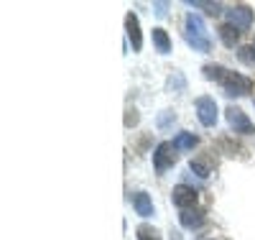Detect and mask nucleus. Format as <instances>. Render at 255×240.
<instances>
[{"label":"nucleus","instance_id":"nucleus-7","mask_svg":"<svg viewBox=\"0 0 255 240\" xmlns=\"http://www.w3.org/2000/svg\"><path fill=\"white\" fill-rule=\"evenodd\" d=\"M197 200H199L197 189H191V187H186V184L174 187V205H176V207H181V212H184V210H189V207H194V205H197Z\"/></svg>","mask_w":255,"mask_h":240},{"label":"nucleus","instance_id":"nucleus-14","mask_svg":"<svg viewBox=\"0 0 255 240\" xmlns=\"http://www.w3.org/2000/svg\"><path fill=\"white\" fill-rule=\"evenodd\" d=\"M174 146L179 148V151H191L197 146V136L194 133H179L176 138H174Z\"/></svg>","mask_w":255,"mask_h":240},{"label":"nucleus","instance_id":"nucleus-10","mask_svg":"<svg viewBox=\"0 0 255 240\" xmlns=\"http://www.w3.org/2000/svg\"><path fill=\"white\" fill-rule=\"evenodd\" d=\"M133 205H135V212H138L140 217H151V215H153V202H151V197H148L145 192H138V194H135Z\"/></svg>","mask_w":255,"mask_h":240},{"label":"nucleus","instance_id":"nucleus-4","mask_svg":"<svg viewBox=\"0 0 255 240\" xmlns=\"http://www.w3.org/2000/svg\"><path fill=\"white\" fill-rule=\"evenodd\" d=\"M176 146L174 143H161L158 148H156V154H153V166H156V171L161 174V171H166L168 166H174L176 164Z\"/></svg>","mask_w":255,"mask_h":240},{"label":"nucleus","instance_id":"nucleus-13","mask_svg":"<svg viewBox=\"0 0 255 240\" xmlns=\"http://www.w3.org/2000/svg\"><path fill=\"white\" fill-rule=\"evenodd\" d=\"M238 36H240V31H238L235 26H230V23H225V26L220 28V38H222L225 46H235V43H238Z\"/></svg>","mask_w":255,"mask_h":240},{"label":"nucleus","instance_id":"nucleus-15","mask_svg":"<svg viewBox=\"0 0 255 240\" xmlns=\"http://www.w3.org/2000/svg\"><path fill=\"white\" fill-rule=\"evenodd\" d=\"M138 240H161V233L151 225H140L138 228Z\"/></svg>","mask_w":255,"mask_h":240},{"label":"nucleus","instance_id":"nucleus-16","mask_svg":"<svg viewBox=\"0 0 255 240\" xmlns=\"http://www.w3.org/2000/svg\"><path fill=\"white\" fill-rule=\"evenodd\" d=\"M186 5H191V8H207V13L209 15H217L220 13V3H202V0H186Z\"/></svg>","mask_w":255,"mask_h":240},{"label":"nucleus","instance_id":"nucleus-9","mask_svg":"<svg viewBox=\"0 0 255 240\" xmlns=\"http://www.w3.org/2000/svg\"><path fill=\"white\" fill-rule=\"evenodd\" d=\"M212 169H215V159H212L209 154H204V156H199V159L191 161V171L199 174V177H209Z\"/></svg>","mask_w":255,"mask_h":240},{"label":"nucleus","instance_id":"nucleus-20","mask_svg":"<svg viewBox=\"0 0 255 240\" xmlns=\"http://www.w3.org/2000/svg\"><path fill=\"white\" fill-rule=\"evenodd\" d=\"M171 115H174V113H171ZM171 115H163V118H161V128H166V125H168V120H171Z\"/></svg>","mask_w":255,"mask_h":240},{"label":"nucleus","instance_id":"nucleus-17","mask_svg":"<svg viewBox=\"0 0 255 240\" xmlns=\"http://www.w3.org/2000/svg\"><path fill=\"white\" fill-rule=\"evenodd\" d=\"M238 56H240V61L248 64V67H255V46H243L238 51Z\"/></svg>","mask_w":255,"mask_h":240},{"label":"nucleus","instance_id":"nucleus-11","mask_svg":"<svg viewBox=\"0 0 255 240\" xmlns=\"http://www.w3.org/2000/svg\"><path fill=\"white\" fill-rule=\"evenodd\" d=\"M179 217H181L184 228H202L204 225V212H199V210H184Z\"/></svg>","mask_w":255,"mask_h":240},{"label":"nucleus","instance_id":"nucleus-12","mask_svg":"<svg viewBox=\"0 0 255 240\" xmlns=\"http://www.w3.org/2000/svg\"><path fill=\"white\" fill-rule=\"evenodd\" d=\"M153 43H156L158 54H168V51H171V41H168V33L163 28H153Z\"/></svg>","mask_w":255,"mask_h":240},{"label":"nucleus","instance_id":"nucleus-6","mask_svg":"<svg viewBox=\"0 0 255 240\" xmlns=\"http://www.w3.org/2000/svg\"><path fill=\"white\" fill-rule=\"evenodd\" d=\"M197 115L202 120V125H215L217 123V102L212 100V97H197Z\"/></svg>","mask_w":255,"mask_h":240},{"label":"nucleus","instance_id":"nucleus-1","mask_svg":"<svg viewBox=\"0 0 255 240\" xmlns=\"http://www.w3.org/2000/svg\"><path fill=\"white\" fill-rule=\"evenodd\" d=\"M204 77L222 82L225 95H230V97H232V95L240 97V95H248V92L253 90V82H250L248 77H243V74H238V72H230V69H225V67H217V64H207V67H204Z\"/></svg>","mask_w":255,"mask_h":240},{"label":"nucleus","instance_id":"nucleus-2","mask_svg":"<svg viewBox=\"0 0 255 240\" xmlns=\"http://www.w3.org/2000/svg\"><path fill=\"white\" fill-rule=\"evenodd\" d=\"M184 38H186L189 46H194V51H202V54L212 51V41H209V36H207L204 20H202L199 15H194V13H189V15H186V31H184Z\"/></svg>","mask_w":255,"mask_h":240},{"label":"nucleus","instance_id":"nucleus-19","mask_svg":"<svg viewBox=\"0 0 255 240\" xmlns=\"http://www.w3.org/2000/svg\"><path fill=\"white\" fill-rule=\"evenodd\" d=\"M156 13L163 18V15H166V3H156Z\"/></svg>","mask_w":255,"mask_h":240},{"label":"nucleus","instance_id":"nucleus-8","mask_svg":"<svg viewBox=\"0 0 255 240\" xmlns=\"http://www.w3.org/2000/svg\"><path fill=\"white\" fill-rule=\"evenodd\" d=\"M125 31H128V38H130V43H133V51H140L143 36H140V26H138V15H135V13H128V15H125Z\"/></svg>","mask_w":255,"mask_h":240},{"label":"nucleus","instance_id":"nucleus-3","mask_svg":"<svg viewBox=\"0 0 255 240\" xmlns=\"http://www.w3.org/2000/svg\"><path fill=\"white\" fill-rule=\"evenodd\" d=\"M225 115H227V123H230V128L235 130V133H243V136H250V133H255V125L248 120V115L240 110V107L230 105L227 110H225Z\"/></svg>","mask_w":255,"mask_h":240},{"label":"nucleus","instance_id":"nucleus-21","mask_svg":"<svg viewBox=\"0 0 255 240\" xmlns=\"http://www.w3.org/2000/svg\"><path fill=\"white\" fill-rule=\"evenodd\" d=\"M171 240H181V235L179 233H171Z\"/></svg>","mask_w":255,"mask_h":240},{"label":"nucleus","instance_id":"nucleus-5","mask_svg":"<svg viewBox=\"0 0 255 240\" xmlns=\"http://www.w3.org/2000/svg\"><path fill=\"white\" fill-rule=\"evenodd\" d=\"M227 20H230V26H235L238 31H248L253 26V10L248 5H235V8L227 10Z\"/></svg>","mask_w":255,"mask_h":240},{"label":"nucleus","instance_id":"nucleus-18","mask_svg":"<svg viewBox=\"0 0 255 240\" xmlns=\"http://www.w3.org/2000/svg\"><path fill=\"white\" fill-rule=\"evenodd\" d=\"M138 123V113L135 110H128V115H125V125H135Z\"/></svg>","mask_w":255,"mask_h":240}]
</instances>
